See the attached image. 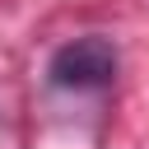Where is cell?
<instances>
[{"instance_id":"obj_1","label":"cell","mask_w":149,"mask_h":149,"mask_svg":"<svg viewBox=\"0 0 149 149\" xmlns=\"http://www.w3.org/2000/svg\"><path fill=\"white\" fill-rule=\"evenodd\" d=\"M47 79L56 88H74V93L102 88V84L116 79V47L107 37H98V33L93 37H74V42L56 47V56L47 61Z\"/></svg>"}]
</instances>
